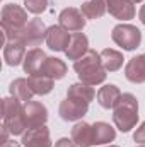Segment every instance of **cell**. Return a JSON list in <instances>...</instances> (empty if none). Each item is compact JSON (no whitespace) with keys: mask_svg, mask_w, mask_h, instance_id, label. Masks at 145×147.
Here are the masks:
<instances>
[{"mask_svg":"<svg viewBox=\"0 0 145 147\" xmlns=\"http://www.w3.org/2000/svg\"><path fill=\"white\" fill-rule=\"evenodd\" d=\"M73 70L77 72L80 82L89 84V86L101 84V82H104V79H106V70H104V67H103L101 55L96 53L94 50H89L82 58L75 60Z\"/></svg>","mask_w":145,"mask_h":147,"instance_id":"obj_1","label":"cell"},{"mask_svg":"<svg viewBox=\"0 0 145 147\" xmlns=\"http://www.w3.org/2000/svg\"><path fill=\"white\" fill-rule=\"evenodd\" d=\"M113 121L121 132H130L138 121V101L133 94H121L119 101L114 106Z\"/></svg>","mask_w":145,"mask_h":147,"instance_id":"obj_2","label":"cell"},{"mask_svg":"<svg viewBox=\"0 0 145 147\" xmlns=\"http://www.w3.org/2000/svg\"><path fill=\"white\" fill-rule=\"evenodd\" d=\"M2 118L3 125L10 130L12 135H24L26 118H24V105L15 98L2 99Z\"/></svg>","mask_w":145,"mask_h":147,"instance_id":"obj_3","label":"cell"},{"mask_svg":"<svg viewBox=\"0 0 145 147\" xmlns=\"http://www.w3.org/2000/svg\"><path fill=\"white\" fill-rule=\"evenodd\" d=\"M28 24V12L15 5L7 3L2 9V31L7 36V41H14L15 34Z\"/></svg>","mask_w":145,"mask_h":147,"instance_id":"obj_4","label":"cell"},{"mask_svg":"<svg viewBox=\"0 0 145 147\" xmlns=\"http://www.w3.org/2000/svg\"><path fill=\"white\" fill-rule=\"evenodd\" d=\"M46 34H48V29H46L44 22L41 19H31L15 34L14 41H21L26 46H38L43 41H46Z\"/></svg>","mask_w":145,"mask_h":147,"instance_id":"obj_5","label":"cell"},{"mask_svg":"<svg viewBox=\"0 0 145 147\" xmlns=\"http://www.w3.org/2000/svg\"><path fill=\"white\" fill-rule=\"evenodd\" d=\"M111 38L118 46H121L123 50L132 51V50L138 48V45L142 41V33H140L138 28H135L132 24H118V26L113 28Z\"/></svg>","mask_w":145,"mask_h":147,"instance_id":"obj_6","label":"cell"},{"mask_svg":"<svg viewBox=\"0 0 145 147\" xmlns=\"http://www.w3.org/2000/svg\"><path fill=\"white\" fill-rule=\"evenodd\" d=\"M89 110V103L87 101H82V99H75V98H67L65 101L60 103V118L65 120V121H75V120H80Z\"/></svg>","mask_w":145,"mask_h":147,"instance_id":"obj_7","label":"cell"},{"mask_svg":"<svg viewBox=\"0 0 145 147\" xmlns=\"http://www.w3.org/2000/svg\"><path fill=\"white\" fill-rule=\"evenodd\" d=\"M24 118H26V127L28 128L41 127L48 120V111L44 108V105L31 99V101L24 103Z\"/></svg>","mask_w":145,"mask_h":147,"instance_id":"obj_8","label":"cell"},{"mask_svg":"<svg viewBox=\"0 0 145 147\" xmlns=\"http://www.w3.org/2000/svg\"><path fill=\"white\" fill-rule=\"evenodd\" d=\"M58 21H60V26L63 29H67L68 33H80L85 26V16L73 7L63 9L60 12Z\"/></svg>","mask_w":145,"mask_h":147,"instance_id":"obj_9","label":"cell"},{"mask_svg":"<svg viewBox=\"0 0 145 147\" xmlns=\"http://www.w3.org/2000/svg\"><path fill=\"white\" fill-rule=\"evenodd\" d=\"M22 146L24 147H51V139H50V130L41 125L34 128H28L22 135Z\"/></svg>","mask_w":145,"mask_h":147,"instance_id":"obj_10","label":"cell"},{"mask_svg":"<svg viewBox=\"0 0 145 147\" xmlns=\"http://www.w3.org/2000/svg\"><path fill=\"white\" fill-rule=\"evenodd\" d=\"M70 34L67 29H63L62 26H51L48 28V34H46V43L51 50L55 51H65L68 48L70 43Z\"/></svg>","mask_w":145,"mask_h":147,"instance_id":"obj_11","label":"cell"},{"mask_svg":"<svg viewBox=\"0 0 145 147\" xmlns=\"http://www.w3.org/2000/svg\"><path fill=\"white\" fill-rule=\"evenodd\" d=\"M89 51V39L84 33H73L68 43V48L65 50L68 60H79Z\"/></svg>","mask_w":145,"mask_h":147,"instance_id":"obj_12","label":"cell"},{"mask_svg":"<svg viewBox=\"0 0 145 147\" xmlns=\"http://www.w3.org/2000/svg\"><path fill=\"white\" fill-rule=\"evenodd\" d=\"M106 5L109 14L119 21H128L135 16V7L130 0H106Z\"/></svg>","mask_w":145,"mask_h":147,"instance_id":"obj_13","label":"cell"},{"mask_svg":"<svg viewBox=\"0 0 145 147\" xmlns=\"http://www.w3.org/2000/svg\"><path fill=\"white\" fill-rule=\"evenodd\" d=\"M125 77L130 82H135V84L145 82V53L144 55H138V57H133L126 63Z\"/></svg>","mask_w":145,"mask_h":147,"instance_id":"obj_14","label":"cell"},{"mask_svg":"<svg viewBox=\"0 0 145 147\" xmlns=\"http://www.w3.org/2000/svg\"><path fill=\"white\" fill-rule=\"evenodd\" d=\"M26 45H22L21 41H7L3 45V58H5V63L10 65V67H15L19 65L21 62H24V57H26Z\"/></svg>","mask_w":145,"mask_h":147,"instance_id":"obj_15","label":"cell"},{"mask_svg":"<svg viewBox=\"0 0 145 147\" xmlns=\"http://www.w3.org/2000/svg\"><path fill=\"white\" fill-rule=\"evenodd\" d=\"M41 75H46L53 80H58V79H63L65 74H67V65L65 62H62L60 58H55V57H48L39 70Z\"/></svg>","mask_w":145,"mask_h":147,"instance_id":"obj_16","label":"cell"},{"mask_svg":"<svg viewBox=\"0 0 145 147\" xmlns=\"http://www.w3.org/2000/svg\"><path fill=\"white\" fill-rule=\"evenodd\" d=\"M48 57L44 55V51L43 50H39V48H33V50H29L28 53H26V57H24V72L29 74V75H36L39 74L41 70V67H43V63H44V60H46Z\"/></svg>","mask_w":145,"mask_h":147,"instance_id":"obj_17","label":"cell"},{"mask_svg":"<svg viewBox=\"0 0 145 147\" xmlns=\"http://www.w3.org/2000/svg\"><path fill=\"white\" fill-rule=\"evenodd\" d=\"M9 91H10L12 98L19 99L21 103H28V101H31L33 96H34V91L31 89L29 79H15V80L10 84Z\"/></svg>","mask_w":145,"mask_h":147,"instance_id":"obj_18","label":"cell"},{"mask_svg":"<svg viewBox=\"0 0 145 147\" xmlns=\"http://www.w3.org/2000/svg\"><path fill=\"white\" fill-rule=\"evenodd\" d=\"M116 137V132L113 127H109L104 121H97L92 125V144L101 146V144H109Z\"/></svg>","mask_w":145,"mask_h":147,"instance_id":"obj_19","label":"cell"},{"mask_svg":"<svg viewBox=\"0 0 145 147\" xmlns=\"http://www.w3.org/2000/svg\"><path fill=\"white\" fill-rule=\"evenodd\" d=\"M119 98H121V92H119V89L116 87V86H113V84H108V86H103L101 89H99V92H97V103L103 106V108H114L116 106V103L119 101Z\"/></svg>","mask_w":145,"mask_h":147,"instance_id":"obj_20","label":"cell"},{"mask_svg":"<svg viewBox=\"0 0 145 147\" xmlns=\"http://www.w3.org/2000/svg\"><path fill=\"white\" fill-rule=\"evenodd\" d=\"M72 140L77 147H91L92 146V127L85 121H79L72 128Z\"/></svg>","mask_w":145,"mask_h":147,"instance_id":"obj_21","label":"cell"},{"mask_svg":"<svg viewBox=\"0 0 145 147\" xmlns=\"http://www.w3.org/2000/svg\"><path fill=\"white\" fill-rule=\"evenodd\" d=\"M99 55H101V62H103V67H104L106 72H116V70H119L121 65H123V60H125L119 51L111 50V48L103 50Z\"/></svg>","mask_w":145,"mask_h":147,"instance_id":"obj_22","label":"cell"},{"mask_svg":"<svg viewBox=\"0 0 145 147\" xmlns=\"http://www.w3.org/2000/svg\"><path fill=\"white\" fill-rule=\"evenodd\" d=\"M108 5H106V0H85L80 7L82 14L87 17V19H99L104 16Z\"/></svg>","mask_w":145,"mask_h":147,"instance_id":"obj_23","label":"cell"},{"mask_svg":"<svg viewBox=\"0 0 145 147\" xmlns=\"http://www.w3.org/2000/svg\"><path fill=\"white\" fill-rule=\"evenodd\" d=\"M94 96H96L94 89H92L89 84H84V82H80V84H72V86L68 87V91H67V98L82 99V101H87V103H91V101L94 99Z\"/></svg>","mask_w":145,"mask_h":147,"instance_id":"obj_24","label":"cell"},{"mask_svg":"<svg viewBox=\"0 0 145 147\" xmlns=\"http://www.w3.org/2000/svg\"><path fill=\"white\" fill-rule=\"evenodd\" d=\"M29 84H31V89L34 91V94H39V96H44V94L51 92V89H53V79L41 75V74L29 75Z\"/></svg>","mask_w":145,"mask_h":147,"instance_id":"obj_25","label":"cell"},{"mask_svg":"<svg viewBox=\"0 0 145 147\" xmlns=\"http://www.w3.org/2000/svg\"><path fill=\"white\" fill-rule=\"evenodd\" d=\"M24 5H26L28 12H31V14H41V12L46 10L48 0H24Z\"/></svg>","mask_w":145,"mask_h":147,"instance_id":"obj_26","label":"cell"},{"mask_svg":"<svg viewBox=\"0 0 145 147\" xmlns=\"http://www.w3.org/2000/svg\"><path fill=\"white\" fill-rule=\"evenodd\" d=\"M133 139H135V142H138V144H145V121L138 127V128H137V132H135Z\"/></svg>","mask_w":145,"mask_h":147,"instance_id":"obj_27","label":"cell"},{"mask_svg":"<svg viewBox=\"0 0 145 147\" xmlns=\"http://www.w3.org/2000/svg\"><path fill=\"white\" fill-rule=\"evenodd\" d=\"M55 147H77V144H75L73 140H70V139L63 137V139H60V140L55 144Z\"/></svg>","mask_w":145,"mask_h":147,"instance_id":"obj_28","label":"cell"},{"mask_svg":"<svg viewBox=\"0 0 145 147\" xmlns=\"http://www.w3.org/2000/svg\"><path fill=\"white\" fill-rule=\"evenodd\" d=\"M0 147H19V144H17V142H14V140H7L5 144H2Z\"/></svg>","mask_w":145,"mask_h":147,"instance_id":"obj_29","label":"cell"},{"mask_svg":"<svg viewBox=\"0 0 145 147\" xmlns=\"http://www.w3.org/2000/svg\"><path fill=\"white\" fill-rule=\"evenodd\" d=\"M138 16H140V21L145 24V5H142V9H140V14H138Z\"/></svg>","mask_w":145,"mask_h":147,"instance_id":"obj_30","label":"cell"},{"mask_svg":"<svg viewBox=\"0 0 145 147\" xmlns=\"http://www.w3.org/2000/svg\"><path fill=\"white\" fill-rule=\"evenodd\" d=\"M132 3H137V2H142V0H130Z\"/></svg>","mask_w":145,"mask_h":147,"instance_id":"obj_31","label":"cell"},{"mask_svg":"<svg viewBox=\"0 0 145 147\" xmlns=\"http://www.w3.org/2000/svg\"><path fill=\"white\" fill-rule=\"evenodd\" d=\"M138 147H145V144H140V146H138Z\"/></svg>","mask_w":145,"mask_h":147,"instance_id":"obj_32","label":"cell"},{"mask_svg":"<svg viewBox=\"0 0 145 147\" xmlns=\"http://www.w3.org/2000/svg\"><path fill=\"white\" fill-rule=\"evenodd\" d=\"M111 147H118V146H111Z\"/></svg>","mask_w":145,"mask_h":147,"instance_id":"obj_33","label":"cell"}]
</instances>
